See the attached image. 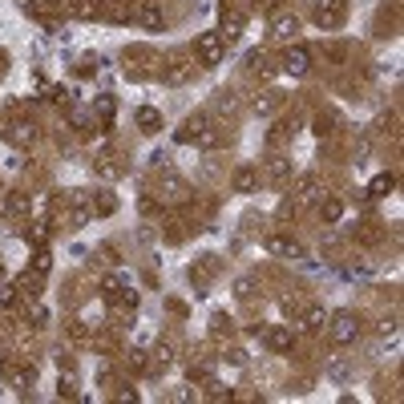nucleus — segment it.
<instances>
[{
	"label": "nucleus",
	"mask_w": 404,
	"mask_h": 404,
	"mask_svg": "<svg viewBox=\"0 0 404 404\" xmlns=\"http://www.w3.org/2000/svg\"><path fill=\"white\" fill-rule=\"evenodd\" d=\"M324 332L332 335V344L348 348V344L360 340V315L356 311H335V315H328V328H324Z\"/></svg>",
	"instance_id": "obj_1"
},
{
	"label": "nucleus",
	"mask_w": 404,
	"mask_h": 404,
	"mask_svg": "<svg viewBox=\"0 0 404 404\" xmlns=\"http://www.w3.org/2000/svg\"><path fill=\"white\" fill-rule=\"evenodd\" d=\"M222 57H227V41H222L218 33H198V37H194V61H198L202 69L222 65Z\"/></svg>",
	"instance_id": "obj_2"
},
{
	"label": "nucleus",
	"mask_w": 404,
	"mask_h": 404,
	"mask_svg": "<svg viewBox=\"0 0 404 404\" xmlns=\"http://www.w3.org/2000/svg\"><path fill=\"white\" fill-rule=\"evenodd\" d=\"M158 198H162V207H186L194 198L191 182L186 178H178V174H162L158 178Z\"/></svg>",
	"instance_id": "obj_3"
},
{
	"label": "nucleus",
	"mask_w": 404,
	"mask_h": 404,
	"mask_svg": "<svg viewBox=\"0 0 404 404\" xmlns=\"http://www.w3.org/2000/svg\"><path fill=\"white\" fill-rule=\"evenodd\" d=\"M311 21L319 24L324 33H335L340 24L348 21V4H344V0H315V8H311Z\"/></svg>",
	"instance_id": "obj_4"
},
{
	"label": "nucleus",
	"mask_w": 404,
	"mask_h": 404,
	"mask_svg": "<svg viewBox=\"0 0 404 404\" xmlns=\"http://www.w3.org/2000/svg\"><path fill=\"white\" fill-rule=\"evenodd\" d=\"M279 69H283L287 77H308L311 73V49L308 45H287L283 65H279Z\"/></svg>",
	"instance_id": "obj_5"
},
{
	"label": "nucleus",
	"mask_w": 404,
	"mask_h": 404,
	"mask_svg": "<svg viewBox=\"0 0 404 404\" xmlns=\"http://www.w3.org/2000/svg\"><path fill=\"white\" fill-rule=\"evenodd\" d=\"M271 37L283 41V45H295V37H299V17L287 12V8H279V12L271 17Z\"/></svg>",
	"instance_id": "obj_6"
},
{
	"label": "nucleus",
	"mask_w": 404,
	"mask_h": 404,
	"mask_svg": "<svg viewBox=\"0 0 404 404\" xmlns=\"http://www.w3.org/2000/svg\"><path fill=\"white\" fill-rule=\"evenodd\" d=\"M263 247L275 255V259H304V243L291 235H267L263 238Z\"/></svg>",
	"instance_id": "obj_7"
},
{
	"label": "nucleus",
	"mask_w": 404,
	"mask_h": 404,
	"mask_svg": "<svg viewBox=\"0 0 404 404\" xmlns=\"http://www.w3.org/2000/svg\"><path fill=\"white\" fill-rule=\"evenodd\" d=\"M247 33V12H238V8H222V17H218V37L231 45Z\"/></svg>",
	"instance_id": "obj_8"
},
{
	"label": "nucleus",
	"mask_w": 404,
	"mask_h": 404,
	"mask_svg": "<svg viewBox=\"0 0 404 404\" xmlns=\"http://www.w3.org/2000/svg\"><path fill=\"white\" fill-rule=\"evenodd\" d=\"M0 134H4V142H12L17 150H28V146L37 142V125L33 121H8V125H0Z\"/></svg>",
	"instance_id": "obj_9"
},
{
	"label": "nucleus",
	"mask_w": 404,
	"mask_h": 404,
	"mask_svg": "<svg viewBox=\"0 0 404 404\" xmlns=\"http://www.w3.org/2000/svg\"><path fill=\"white\" fill-rule=\"evenodd\" d=\"M65 207H69V227H85L94 218V207H89V194L85 191H69L65 194Z\"/></svg>",
	"instance_id": "obj_10"
},
{
	"label": "nucleus",
	"mask_w": 404,
	"mask_h": 404,
	"mask_svg": "<svg viewBox=\"0 0 404 404\" xmlns=\"http://www.w3.org/2000/svg\"><path fill=\"white\" fill-rule=\"evenodd\" d=\"M207 125H211V118H207V114H191V118L182 121L178 130H174V142H178V146H191V142H198Z\"/></svg>",
	"instance_id": "obj_11"
},
{
	"label": "nucleus",
	"mask_w": 404,
	"mask_h": 404,
	"mask_svg": "<svg viewBox=\"0 0 404 404\" xmlns=\"http://www.w3.org/2000/svg\"><path fill=\"white\" fill-rule=\"evenodd\" d=\"M0 214L4 218H24V214H33V198L24 191H8L0 198Z\"/></svg>",
	"instance_id": "obj_12"
},
{
	"label": "nucleus",
	"mask_w": 404,
	"mask_h": 404,
	"mask_svg": "<svg viewBox=\"0 0 404 404\" xmlns=\"http://www.w3.org/2000/svg\"><path fill=\"white\" fill-rule=\"evenodd\" d=\"M134 21L142 24V28H162L166 17H162L158 0H134Z\"/></svg>",
	"instance_id": "obj_13"
},
{
	"label": "nucleus",
	"mask_w": 404,
	"mask_h": 404,
	"mask_svg": "<svg viewBox=\"0 0 404 404\" xmlns=\"http://www.w3.org/2000/svg\"><path fill=\"white\" fill-rule=\"evenodd\" d=\"M319 198H324L319 178H315V174H304V178L295 182V211H299V207H311V202H319Z\"/></svg>",
	"instance_id": "obj_14"
},
{
	"label": "nucleus",
	"mask_w": 404,
	"mask_h": 404,
	"mask_svg": "<svg viewBox=\"0 0 404 404\" xmlns=\"http://www.w3.org/2000/svg\"><path fill=\"white\" fill-rule=\"evenodd\" d=\"M263 344H267L271 352L287 356V352L295 348V332H291V328H283V324H275V328H267V332H263Z\"/></svg>",
	"instance_id": "obj_15"
},
{
	"label": "nucleus",
	"mask_w": 404,
	"mask_h": 404,
	"mask_svg": "<svg viewBox=\"0 0 404 404\" xmlns=\"http://www.w3.org/2000/svg\"><path fill=\"white\" fill-rule=\"evenodd\" d=\"M65 12L73 21H97L105 12V0H65Z\"/></svg>",
	"instance_id": "obj_16"
},
{
	"label": "nucleus",
	"mask_w": 404,
	"mask_h": 404,
	"mask_svg": "<svg viewBox=\"0 0 404 404\" xmlns=\"http://www.w3.org/2000/svg\"><path fill=\"white\" fill-rule=\"evenodd\" d=\"M231 186H235V194H255V191H259V170L251 166V162L235 166V174H231Z\"/></svg>",
	"instance_id": "obj_17"
},
{
	"label": "nucleus",
	"mask_w": 404,
	"mask_h": 404,
	"mask_svg": "<svg viewBox=\"0 0 404 404\" xmlns=\"http://www.w3.org/2000/svg\"><path fill=\"white\" fill-rule=\"evenodd\" d=\"M194 77V61H186V57H174V61H166V69H162V81L166 85H186Z\"/></svg>",
	"instance_id": "obj_18"
},
{
	"label": "nucleus",
	"mask_w": 404,
	"mask_h": 404,
	"mask_svg": "<svg viewBox=\"0 0 404 404\" xmlns=\"http://www.w3.org/2000/svg\"><path fill=\"white\" fill-rule=\"evenodd\" d=\"M291 174H295V170H291V158H287V154H271V158H267V178H271L275 186H287Z\"/></svg>",
	"instance_id": "obj_19"
},
{
	"label": "nucleus",
	"mask_w": 404,
	"mask_h": 404,
	"mask_svg": "<svg viewBox=\"0 0 404 404\" xmlns=\"http://www.w3.org/2000/svg\"><path fill=\"white\" fill-rule=\"evenodd\" d=\"M89 109H94V118L109 130V125H114V114H118V101H114V94H97Z\"/></svg>",
	"instance_id": "obj_20"
},
{
	"label": "nucleus",
	"mask_w": 404,
	"mask_h": 404,
	"mask_svg": "<svg viewBox=\"0 0 404 404\" xmlns=\"http://www.w3.org/2000/svg\"><path fill=\"white\" fill-rule=\"evenodd\" d=\"M328 315H332V311L319 308V304H308V308L299 311V319H304L308 332H324V328H328Z\"/></svg>",
	"instance_id": "obj_21"
},
{
	"label": "nucleus",
	"mask_w": 404,
	"mask_h": 404,
	"mask_svg": "<svg viewBox=\"0 0 404 404\" xmlns=\"http://www.w3.org/2000/svg\"><path fill=\"white\" fill-rule=\"evenodd\" d=\"M319 218H324V227H335V222L344 218V202H340L335 194H324V198H319Z\"/></svg>",
	"instance_id": "obj_22"
},
{
	"label": "nucleus",
	"mask_w": 404,
	"mask_h": 404,
	"mask_svg": "<svg viewBox=\"0 0 404 404\" xmlns=\"http://www.w3.org/2000/svg\"><path fill=\"white\" fill-rule=\"evenodd\" d=\"M69 125L77 130V134H89V130H97L94 109H81V105H69Z\"/></svg>",
	"instance_id": "obj_23"
},
{
	"label": "nucleus",
	"mask_w": 404,
	"mask_h": 404,
	"mask_svg": "<svg viewBox=\"0 0 404 404\" xmlns=\"http://www.w3.org/2000/svg\"><path fill=\"white\" fill-rule=\"evenodd\" d=\"M138 130H142V134H158V130H162V114H158L154 105H142V109H138Z\"/></svg>",
	"instance_id": "obj_24"
},
{
	"label": "nucleus",
	"mask_w": 404,
	"mask_h": 404,
	"mask_svg": "<svg viewBox=\"0 0 404 404\" xmlns=\"http://www.w3.org/2000/svg\"><path fill=\"white\" fill-rule=\"evenodd\" d=\"M57 396H61V401H77V396H81V388H77V376H73V368H61V380H57Z\"/></svg>",
	"instance_id": "obj_25"
},
{
	"label": "nucleus",
	"mask_w": 404,
	"mask_h": 404,
	"mask_svg": "<svg viewBox=\"0 0 404 404\" xmlns=\"http://www.w3.org/2000/svg\"><path fill=\"white\" fill-rule=\"evenodd\" d=\"M101 17H109V21H134V4L130 0H105V12Z\"/></svg>",
	"instance_id": "obj_26"
},
{
	"label": "nucleus",
	"mask_w": 404,
	"mask_h": 404,
	"mask_svg": "<svg viewBox=\"0 0 404 404\" xmlns=\"http://www.w3.org/2000/svg\"><path fill=\"white\" fill-rule=\"evenodd\" d=\"M89 207H94V214H101V218H105V214L118 211V198H114L109 191H97V194H89Z\"/></svg>",
	"instance_id": "obj_27"
},
{
	"label": "nucleus",
	"mask_w": 404,
	"mask_h": 404,
	"mask_svg": "<svg viewBox=\"0 0 404 404\" xmlns=\"http://www.w3.org/2000/svg\"><path fill=\"white\" fill-rule=\"evenodd\" d=\"M94 170H97V178H105V182H118V178H121L118 158H109V154H105V158H97V162H94Z\"/></svg>",
	"instance_id": "obj_28"
},
{
	"label": "nucleus",
	"mask_w": 404,
	"mask_h": 404,
	"mask_svg": "<svg viewBox=\"0 0 404 404\" xmlns=\"http://www.w3.org/2000/svg\"><path fill=\"white\" fill-rule=\"evenodd\" d=\"M138 211H142V218H162L166 207H162V198H158V194H142V198H138Z\"/></svg>",
	"instance_id": "obj_29"
},
{
	"label": "nucleus",
	"mask_w": 404,
	"mask_h": 404,
	"mask_svg": "<svg viewBox=\"0 0 404 404\" xmlns=\"http://www.w3.org/2000/svg\"><path fill=\"white\" fill-rule=\"evenodd\" d=\"M125 279H121V275H105V279H101V295H105V299H109V304H114V299H118L121 291H125Z\"/></svg>",
	"instance_id": "obj_30"
},
{
	"label": "nucleus",
	"mask_w": 404,
	"mask_h": 404,
	"mask_svg": "<svg viewBox=\"0 0 404 404\" xmlns=\"http://www.w3.org/2000/svg\"><path fill=\"white\" fill-rule=\"evenodd\" d=\"M235 105H238L235 89H218V94H214V109H218V114H235Z\"/></svg>",
	"instance_id": "obj_31"
},
{
	"label": "nucleus",
	"mask_w": 404,
	"mask_h": 404,
	"mask_svg": "<svg viewBox=\"0 0 404 404\" xmlns=\"http://www.w3.org/2000/svg\"><path fill=\"white\" fill-rule=\"evenodd\" d=\"M392 186H396V178H392V174H376V178L368 182V194H372V198H384Z\"/></svg>",
	"instance_id": "obj_32"
},
{
	"label": "nucleus",
	"mask_w": 404,
	"mask_h": 404,
	"mask_svg": "<svg viewBox=\"0 0 404 404\" xmlns=\"http://www.w3.org/2000/svg\"><path fill=\"white\" fill-rule=\"evenodd\" d=\"M21 299V287L17 283H0V311H12Z\"/></svg>",
	"instance_id": "obj_33"
},
{
	"label": "nucleus",
	"mask_w": 404,
	"mask_h": 404,
	"mask_svg": "<svg viewBox=\"0 0 404 404\" xmlns=\"http://www.w3.org/2000/svg\"><path fill=\"white\" fill-rule=\"evenodd\" d=\"M202 384H207V401H231L235 396V388H227L218 380H202Z\"/></svg>",
	"instance_id": "obj_34"
},
{
	"label": "nucleus",
	"mask_w": 404,
	"mask_h": 404,
	"mask_svg": "<svg viewBox=\"0 0 404 404\" xmlns=\"http://www.w3.org/2000/svg\"><path fill=\"white\" fill-rule=\"evenodd\" d=\"M49 267H53V259H49L45 247H37V255H33V275L41 279V275H49Z\"/></svg>",
	"instance_id": "obj_35"
},
{
	"label": "nucleus",
	"mask_w": 404,
	"mask_h": 404,
	"mask_svg": "<svg viewBox=\"0 0 404 404\" xmlns=\"http://www.w3.org/2000/svg\"><path fill=\"white\" fill-rule=\"evenodd\" d=\"M170 360H174V348H170V344H158L150 364H154V368H170Z\"/></svg>",
	"instance_id": "obj_36"
},
{
	"label": "nucleus",
	"mask_w": 404,
	"mask_h": 404,
	"mask_svg": "<svg viewBox=\"0 0 404 404\" xmlns=\"http://www.w3.org/2000/svg\"><path fill=\"white\" fill-rule=\"evenodd\" d=\"M28 243L45 247V243H49V222H33V227H28Z\"/></svg>",
	"instance_id": "obj_37"
},
{
	"label": "nucleus",
	"mask_w": 404,
	"mask_h": 404,
	"mask_svg": "<svg viewBox=\"0 0 404 404\" xmlns=\"http://www.w3.org/2000/svg\"><path fill=\"white\" fill-rule=\"evenodd\" d=\"M311 125H315V134L324 138V134H332V125H335V114H315V121H311Z\"/></svg>",
	"instance_id": "obj_38"
},
{
	"label": "nucleus",
	"mask_w": 404,
	"mask_h": 404,
	"mask_svg": "<svg viewBox=\"0 0 404 404\" xmlns=\"http://www.w3.org/2000/svg\"><path fill=\"white\" fill-rule=\"evenodd\" d=\"M275 105H279V97H275V94H263V97H255V114H271Z\"/></svg>",
	"instance_id": "obj_39"
},
{
	"label": "nucleus",
	"mask_w": 404,
	"mask_h": 404,
	"mask_svg": "<svg viewBox=\"0 0 404 404\" xmlns=\"http://www.w3.org/2000/svg\"><path fill=\"white\" fill-rule=\"evenodd\" d=\"M28 324H33V328H45V324H49V311L41 308V304H33V308H28Z\"/></svg>",
	"instance_id": "obj_40"
},
{
	"label": "nucleus",
	"mask_w": 404,
	"mask_h": 404,
	"mask_svg": "<svg viewBox=\"0 0 404 404\" xmlns=\"http://www.w3.org/2000/svg\"><path fill=\"white\" fill-rule=\"evenodd\" d=\"M125 364H130L134 372H142V368H146V364H150V360H146V352H138V348H134V352L125 356Z\"/></svg>",
	"instance_id": "obj_41"
},
{
	"label": "nucleus",
	"mask_w": 404,
	"mask_h": 404,
	"mask_svg": "<svg viewBox=\"0 0 404 404\" xmlns=\"http://www.w3.org/2000/svg\"><path fill=\"white\" fill-rule=\"evenodd\" d=\"M279 308H283L287 315H299V311H304V308H299V299H295V295H283V299H279Z\"/></svg>",
	"instance_id": "obj_42"
},
{
	"label": "nucleus",
	"mask_w": 404,
	"mask_h": 404,
	"mask_svg": "<svg viewBox=\"0 0 404 404\" xmlns=\"http://www.w3.org/2000/svg\"><path fill=\"white\" fill-rule=\"evenodd\" d=\"M222 332L231 335V332H235V328H231V319H222V315H214V335H222Z\"/></svg>",
	"instance_id": "obj_43"
}]
</instances>
